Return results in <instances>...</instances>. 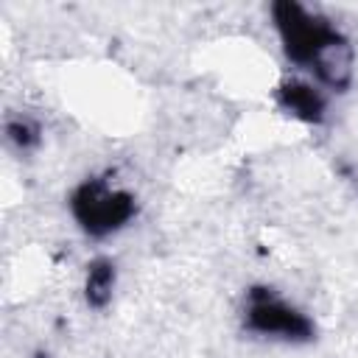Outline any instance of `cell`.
<instances>
[{"mask_svg": "<svg viewBox=\"0 0 358 358\" xmlns=\"http://www.w3.org/2000/svg\"><path fill=\"white\" fill-rule=\"evenodd\" d=\"M76 201V207L81 210V221L90 232H109L131 215V199L109 185L84 187Z\"/></svg>", "mask_w": 358, "mask_h": 358, "instance_id": "1", "label": "cell"}, {"mask_svg": "<svg viewBox=\"0 0 358 358\" xmlns=\"http://www.w3.org/2000/svg\"><path fill=\"white\" fill-rule=\"evenodd\" d=\"M249 322H252L255 330L271 333V336H282V338H294L296 333L305 330L302 316L296 310H291L285 302L274 299V296L252 299V305H249Z\"/></svg>", "mask_w": 358, "mask_h": 358, "instance_id": "2", "label": "cell"}]
</instances>
